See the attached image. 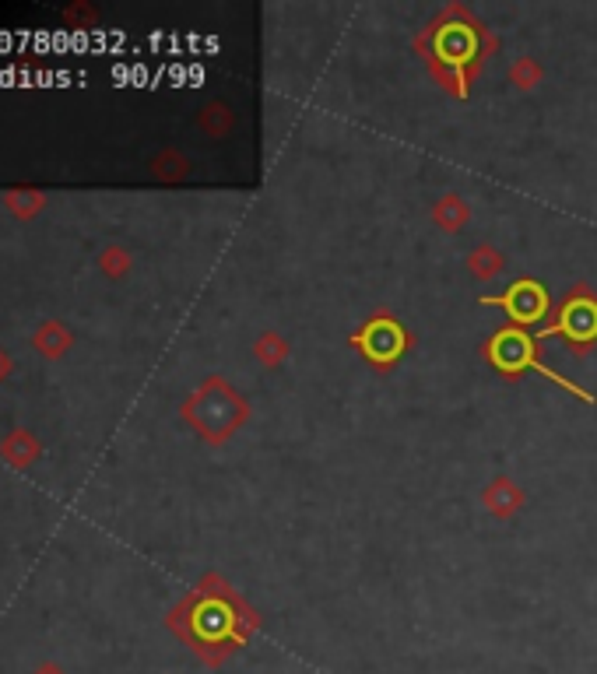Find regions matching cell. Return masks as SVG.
<instances>
[{"label":"cell","mask_w":597,"mask_h":674,"mask_svg":"<svg viewBox=\"0 0 597 674\" xmlns=\"http://www.w3.org/2000/svg\"><path fill=\"white\" fill-rule=\"evenodd\" d=\"M352 345L359 348V352L366 355L376 369H390L404 352H408L411 334L394 320V316L380 313V316H373V320H369L362 330H355Z\"/></svg>","instance_id":"6"},{"label":"cell","mask_w":597,"mask_h":674,"mask_svg":"<svg viewBox=\"0 0 597 674\" xmlns=\"http://www.w3.org/2000/svg\"><path fill=\"white\" fill-rule=\"evenodd\" d=\"M478 306H503L506 316L513 320V327H531L548 316V292L534 278H520L517 285H510V292L503 295H482Z\"/></svg>","instance_id":"7"},{"label":"cell","mask_w":597,"mask_h":674,"mask_svg":"<svg viewBox=\"0 0 597 674\" xmlns=\"http://www.w3.org/2000/svg\"><path fill=\"white\" fill-rule=\"evenodd\" d=\"M187 611H190L187 636L194 643V650L211 667L222 664L229 653H236L250 639V632H257L260 625L257 611L246 608L225 583H218V590H208V583H204V590H197L194 601L187 604Z\"/></svg>","instance_id":"2"},{"label":"cell","mask_w":597,"mask_h":674,"mask_svg":"<svg viewBox=\"0 0 597 674\" xmlns=\"http://www.w3.org/2000/svg\"><path fill=\"white\" fill-rule=\"evenodd\" d=\"M510 81H513V85H517V88H524V92H527V88H534V85H538V81H541V67L534 64L531 57H520L517 64L510 67Z\"/></svg>","instance_id":"12"},{"label":"cell","mask_w":597,"mask_h":674,"mask_svg":"<svg viewBox=\"0 0 597 674\" xmlns=\"http://www.w3.org/2000/svg\"><path fill=\"white\" fill-rule=\"evenodd\" d=\"M485 359L492 362V366L499 369L503 376H520L527 373V369H534V373L548 376L552 383H559L566 394L580 397V401L594 404V394H587V390L580 387V383L566 380V376H559L555 369H548L545 362H541V345H538V337L527 334L524 327H503L492 334V341L485 345Z\"/></svg>","instance_id":"3"},{"label":"cell","mask_w":597,"mask_h":674,"mask_svg":"<svg viewBox=\"0 0 597 674\" xmlns=\"http://www.w3.org/2000/svg\"><path fill=\"white\" fill-rule=\"evenodd\" d=\"M468 271L475 274L478 281L496 278V274L503 271V253H499L496 246H475L468 257Z\"/></svg>","instance_id":"10"},{"label":"cell","mask_w":597,"mask_h":674,"mask_svg":"<svg viewBox=\"0 0 597 674\" xmlns=\"http://www.w3.org/2000/svg\"><path fill=\"white\" fill-rule=\"evenodd\" d=\"M534 337H538V341L541 337H562L576 355H587L590 348L597 345V295L590 292L587 285H576L573 292L562 299L559 316H555L552 327H545Z\"/></svg>","instance_id":"5"},{"label":"cell","mask_w":597,"mask_h":674,"mask_svg":"<svg viewBox=\"0 0 597 674\" xmlns=\"http://www.w3.org/2000/svg\"><path fill=\"white\" fill-rule=\"evenodd\" d=\"M482 502H485V510L492 513V517H499V520H510L513 513L524 506V492L517 488V481H510V478H496L492 481L489 488L482 492Z\"/></svg>","instance_id":"8"},{"label":"cell","mask_w":597,"mask_h":674,"mask_svg":"<svg viewBox=\"0 0 597 674\" xmlns=\"http://www.w3.org/2000/svg\"><path fill=\"white\" fill-rule=\"evenodd\" d=\"M432 218H436L439 229L461 232L464 225H468L471 211H468V204H464L457 194H446V197H439V201H436V208H432Z\"/></svg>","instance_id":"9"},{"label":"cell","mask_w":597,"mask_h":674,"mask_svg":"<svg viewBox=\"0 0 597 674\" xmlns=\"http://www.w3.org/2000/svg\"><path fill=\"white\" fill-rule=\"evenodd\" d=\"M422 60L432 67V74L439 78V85L446 92H454L457 99H464L471 88V78L475 71L485 64L492 50H496V39L489 36L485 25H478L471 18L468 8L461 4H450V8L439 11V18L415 39Z\"/></svg>","instance_id":"1"},{"label":"cell","mask_w":597,"mask_h":674,"mask_svg":"<svg viewBox=\"0 0 597 674\" xmlns=\"http://www.w3.org/2000/svg\"><path fill=\"white\" fill-rule=\"evenodd\" d=\"M183 415L190 418V425H194L208 443H225V439L246 422L250 408H246V401L225 380H208L187 401Z\"/></svg>","instance_id":"4"},{"label":"cell","mask_w":597,"mask_h":674,"mask_svg":"<svg viewBox=\"0 0 597 674\" xmlns=\"http://www.w3.org/2000/svg\"><path fill=\"white\" fill-rule=\"evenodd\" d=\"M253 355H257V359L264 362L267 369H274V366H281V362L288 359V341H285V337H278V334H264V337H257Z\"/></svg>","instance_id":"11"},{"label":"cell","mask_w":597,"mask_h":674,"mask_svg":"<svg viewBox=\"0 0 597 674\" xmlns=\"http://www.w3.org/2000/svg\"><path fill=\"white\" fill-rule=\"evenodd\" d=\"M201 123H204V127H208V130H211V134H215V137H222L225 130L232 127V116H229V109H222V106H211L208 113H204V120H201Z\"/></svg>","instance_id":"13"}]
</instances>
